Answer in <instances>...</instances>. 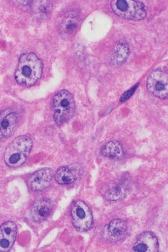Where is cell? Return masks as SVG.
<instances>
[{
	"mask_svg": "<svg viewBox=\"0 0 168 252\" xmlns=\"http://www.w3.org/2000/svg\"><path fill=\"white\" fill-rule=\"evenodd\" d=\"M138 85H139V84H136L135 86H134V87H132V88L130 89V90H129V91H126V92L125 93V94L122 95V97L120 98V102H126V101L128 100V99H129V98L131 97L132 95H133V94H134V93L135 92L136 89L137 88Z\"/></svg>",
	"mask_w": 168,
	"mask_h": 252,
	"instance_id": "obj_19",
	"label": "cell"
},
{
	"mask_svg": "<svg viewBox=\"0 0 168 252\" xmlns=\"http://www.w3.org/2000/svg\"><path fill=\"white\" fill-rule=\"evenodd\" d=\"M127 235V223L119 219L112 220L104 229V237L109 242H122L126 239Z\"/></svg>",
	"mask_w": 168,
	"mask_h": 252,
	"instance_id": "obj_10",
	"label": "cell"
},
{
	"mask_svg": "<svg viewBox=\"0 0 168 252\" xmlns=\"http://www.w3.org/2000/svg\"><path fill=\"white\" fill-rule=\"evenodd\" d=\"M17 225L13 221H6L0 226V252H9L17 236Z\"/></svg>",
	"mask_w": 168,
	"mask_h": 252,
	"instance_id": "obj_11",
	"label": "cell"
},
{
	"mask_svg": "<svg viewBox=\"0 0 168 252\" xmlns=\"http://www.w3.org/2000/svg\"><path fill=\"white\" fill-rule=\"evenodd\" d=\"M101 154L108 158L121 159L124 157L125 152L119 142H110L104 145Z\"/></svg>",
	"mask_w": 168,
	"mask_h": 252,
	"instance_id": "obj_16",
	"label": "cell"
},
{
	"mask_svg": "<svg viewBox=\"0 0 168 252\" xmlns=\"http://www.w3.org/2000/svg\"><path fill=\"white\" fill-rule=\"evenodd\" d=\"M82 19L80 12L70 9L61 14L58 22V29L64 38H70L78 31L81 25Z\"/></svg>",
	"mask_w": 168,
	"mask_h": 252,
	"instance_id": "obj_5",
	"label": "cell"
},
{
	"mask_svg": "<svg viewBox=\"0 0 168 252\" xmlns=\"http://www.w3.org/2000/svg\"><path fill=\"white\" fill-rule=\"evenodd\" d=\"M147 88L151 94L157 97L167 99L168 94V72L162 69L153 71L147 80Z\"/></svg>",
	"mask_w": 168,
	"mask_h": 252,
	"instance_id": "obj_7",
	"label": "cell"
},
{
	"mask_svg": "<svg viewBox=\"0 0 168 252\" xmlns=\"http://www.w3.org/2000/svg\"><path fill=\"white\" fill-rule=\"evenodd\" d=\"M51 107L55 123L58 126H62L74 115L76 105L73 95L65 90L60 91L53 97Z\"/></svg>",
	"mask_w": 168,
	"mask_h": 252,
	"instance_id": "obj_3",
	"label": "cell"
},
{
	"mask_svg": "<svg viewBox=\"0 0 168 252\" xmlns=\"http://www.w3.org/2000/svg\"><path fill=\"white\" fill-rule=\"evenodd\" d=\"M133 250L137 252H157L159 251V243L155 234L151 232H142L137 237Z\"/></svg>",
	"mask_w": 168,
	"mask_h": 252,
	"instance_id": "obj_14",
	"label": "cell"
},
{
	"mask_svg": "<svg viewBox=\"0 0 168 252\" xmlns=\"http://www.w3.org/2000/svg\"><path fill=\"white\" fill-rule=\"evenodd\" d=\"M127 188L123 185H117L107 189L103 195L105 199L111 201H116L120 199H124L127 194Z\"/></svg>",
	"mask_w": 168,
	"mask_h": 252,
	"instance_id": "obj_17",
	"label": "cell"
},
{
	"mask_svg": "<svg viewBox=\"0 0 168 252\" xmlns=\"http://www.w3.org/2000/svg\"><path fill=\"white\" fill-rule=\"evenodd\" d=\"M54 210V203L48 199H38L31 209V217L35 222H41L51 216Z\"/></svg>",
	"mask_w": 168,
	"mask_h": 252,
	"instance_id": "obj_13",
	"label": "cell"
},
{
	"mask_svg": "<svg viewBox=\"0 0 168 252\" xmlns=\"http://www.w3.org/2000/svg\"><path fill=\"white\" fill-rule=\"evenodd\" d=\"M72 224L79 232H87L93 225V214L88 206L81 200L73 203L71 208Z\"/></svg>",
	"mask_w": 168,
	"mask_h": 252,
	"instance_id": "obj_6",
	"label": "cell"
},
{
	"mask_svg": "<svg viewBox=\"0 0 168 252\" xmlns=\"http://www.w3.org/2000/svg\"><path fill=\"white\" fill-rule=\"evenodd\" d=\"M54 172L50 168L41 169L34 172L28 180V185L34 192H41L49 188L52 183Z\"/></svg>",
	"mask_w": 168,
	"mask_h": 252,
	"instance_id": "obj_8",
	"label": "cell"
},
{
	"mask_svg": "<svg viewBox=\"0 0 168 252\" xmlns=\"http://www.w3.org/2000/svg\"><path fill=\"white\" fill-rule=\"evenodd\" d=\"M41 3L38 5L36 11L37 13L40 14V16H45L46 14L48 13V10L50 11V5H48V2H41Z\"/></svg>",
	"mask_w": 168,
	"mask_h": 252,
	"instance_id": "obj_18",
	"label": "cell"
},
{
	"mask_svg": "<svg viewBox=\"0 0 168 252\" xmlns=\"http://www.w3.org/2000/svg\"><path fill=\"white\" fill-rule=\"evenodd\" d=\"M110 5L114 13L122 19L141 21L146 18V7L143 2L132 0H113Z\"/></svg>",
	"mask_w": 168,
	"mask_h": 252,
	"instance_id": "obj_4",
	"label": "cell"
},
{
	"mask_svg": "<svg viewBox=\"0 0 168 252\" xmlns=\"http://www.w3.org/2000/svg\"><path fill=\"white\" fill-rule=\"evenodd\" d=\"M81 174V167L79 164L64 166L58 168L55 173V181L61 185H68L74 183Z\"/></svg>",
	"mask_w": 168,
	"mask_h": 252,
	"instance_id": "obj_12",
	"label": "cell"
},
{
	"mask_svg": "<svg viewBox=\"0 0 168 252\" xmlns=\"http://www.w3.org/2000/svg\"><path fill=\"white\" fill-rule=\"evenodd\" d=\"M43 64L40 58L33 52L21 55L15 70V79L20 85L33 87L42 75Z\"/></svg>",
	"mask_w": 168,
	"mask_h": 252,
	"instance_id": "obj_1",
	"label": "cell"
},
{
	"mask_svg": "<svg viewBox=\"0 0 168 252\" xmlns=\"http://www.w3.org/2000/svg\"><path fill=\"white\" fill-rule=\"evenodd\" d=\"M19 123L17 113L10 109L0 113V139L9 138L15 132Z\"/></svg>",
	"mask_w": 168,
	"mask_h": 252,
	"instance_id": "obj_9",
	"label": "cell"
},
{
	"mask_svg": "<svg viewBox=\"0 0 168 252\" xmlns=\"http://www.w3.org/2000/svg\"><path fill=\"white\" fill-rule=\"evenodd\" d=\"M129 44L124 41H120L114 47L111 58V64L114 66H119L127 61L129 56Z\"/></svg>",
	"mask_w": 168,
	"mask_h": 252,
	"instance_id": "obj_15",
	"label": "cell"
},
{
	"mask_svg": "<svg viewBox=\"0 0 168 252\" xmlns=\"http://www.w3.org/2000/svg\"><path fill=\"white\" fill-rule=\"evenodd\" d=\"M33 141L26 135L17 137L9 144L4 154V160L9 167H19L27 160L33 148Z\"/></svg>",
	"mask_w": 168,
	"mask_h": 252,
	"instance_id": "obj_2",
	"label": "cell"
}]
</instances>
